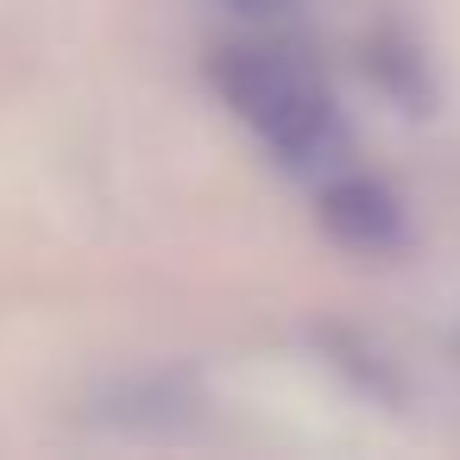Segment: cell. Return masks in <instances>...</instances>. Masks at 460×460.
<instances>
[{"label": "cell", "instance_id": "obj_1", "mask_svg": "<svg viewBox=\"0 0 460 460\" xmlns=\"http://www.w3.org/2000/svg\"><path fill=\"white\" fill-rule=\"evenodd\" d=\"M215 76H221V95L227 108L296 171H322L341 158V114H334V95L322 89V76L278 51V45H240V51H221L215 58Z\"/></svg>", "mask_w": 460, "mask_h": 460}, {"label": "cell", "instance_id": "obj_2", "mask_svg": "<svg viewBox=\"0 0 460 460\" xmlns=\"http://www.w3.org/2000/svg\"><path fill=\"white\" fill-rule=\"evenodd\" d=\"M328 227H334L347 246L378 252V246H391V240L403 234V215H397V202H391L385 183H372V177H341V183L328 190Z\"/></svg>", "mask_w": 460, "mask_h": 460}, {"label": "cell", "instance_id": "obj_3", "mask_svg": "<svg viewBox=\"0 0 460 460\" xmlns=\"http://www.w3.org/2000/svg\"><path fill=\"white\" fill-rule=\"evenodd\" d=\"M234 7H240V13H278L284 0H234Z\"/></svg>", "mask_w": 460, "mask_h": 460}]
</instances>
